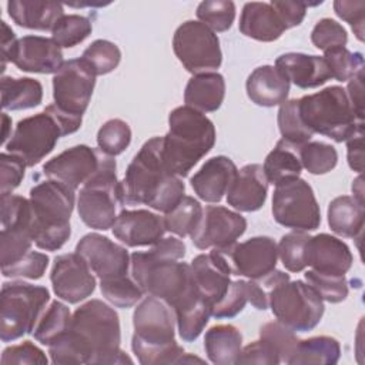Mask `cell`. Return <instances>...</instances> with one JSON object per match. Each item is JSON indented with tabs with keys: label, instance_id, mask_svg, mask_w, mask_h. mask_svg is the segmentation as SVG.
Listing matches in <instances>:
<instances>
[{
	"label": "cell",
	"instance_id": "obj_1",
	"mask_svg": "<svg viewBox=\"0 0 365 365\" xmlns=\"http://www.w3.org/2000/svg\"><path fill=\"white\" fill-rule=\"evenodd\" d=\"M121 332L117 312L100 299L80 305L68 331L48 346L53 364H125L131 358L120 349Z\"/></svg>",
	"mask_w": 365,
	"mask_h": 365
},
{
	"label": "cell",
	"instance_id": "obj_2",
	"mask_svg": "<svg viewBox=\"0 0 365 365\" xmlns=\"http://www.w3.org/2000/svg\"><path fill=\"white\" fill-rule=\"evenodd\" d=\"M163 141V137L150 138L128 164L120 181L123 205L145 204L165 214L182 200L185 185L180 177L167 170Z\"/></svg>",
	"mask_w": 365,
	"mask_h": 365
},
{
	"label": "cell",
	"instance_id": "obj_3",
	"mask_svg": "<svg viewBox=\"0 0 365 365\" xmlns=\"http://www.w3.org/2000/svg\"><path fill=\"white\" fill-rule=\"evenodd\" d=\"M175 324L174 309L161 298L148 295L137 305L131 348L140 364H178L184 349L174 338Z\"/></svg>",
	"mask_w": 365,
	"mask_h": 365
},
{
	"label": "cell",
	"instance_id": "obj_4",
	"mask_svg": "<svg viewBox=\"0 0 365 365\" xmlns=\"http://www.w3.org/2000/svg\"><path fill=\"white\" fill-rule=\"evenodd\" d=\"M168 133L163 137V160L177 177H187L194 165L214 147L215 127L201 111L188 106L174 108L168 115Z\"/></svg>",
	"mask_w": 365,
	"mask_h": 365
},
{
	"label": "cell",
	"instance_id": "obj_5",
	"mask_svg": "<svg viewBox=\"0 0 365 365\" xmlns=\"http://www.w3.org/2000/svg\"><path fill=\"white\" fill-rule=\"evenodd\" d=\"M33 208V241L46 251L60 250L71 235L70 217L74 190L57 180H46L30 190Z\"/></svg>",
	"mask_w": 365,
	"mask_h": 365
},
{
	"label": "cell",
	"instance_id": "obj_6",
	"mask_svg": "<svg viewBox=\"0 0 365 365\" xmlns=\"http://www.w3.org/2000/svg\"><path fill=\"white\" fill-rule=\"evenodd\" d=\"M131 277L143 292L165 301L173 309L197 291L185 262L165 259L155 252L135 251L130 257Z\"/></svg>",
	"mask_w": 365,
	"mask_h": 365
},
{
	"label": "cell",
	"instance_id": "obj_7",
	"mask_svg": "<svg viewBox=\"0 0 365 365\" xmlns=\"http://www.w3.org/2000/svg\"><path fill=\"white\" fill-rule=\"evenodd\" d=\"M298 110L304 124L312 133L322 134L336 143L346 141L364 123H356L346 91L339 86H331L298 98Z\"/></svg>",
	"mask_w": 365,
	"mask_h": 365
},
{
	"label": "cell",
	"instance_id": "obj_8",
	"mask_svg": "<svg viewBox=\"0 0 365 365\" xmlns=\"http://www.w3.org/2000/svg\"><path fill=\"white\" fill-rule=\"evenodd\" d=\"M48 301L50 292L46 287L23 281L4 282L0 309L1 341L13 342L26 334H31Z\"/></svg>",
	"mask_w": 365,
	"mask_h": 365
},
{
	"label": "cell",
	"instance_id": "obj_9",
	"mask_svg": "<svg viewBox=\"0 0 365 365\" xmlns=\"http://www.w3.org/2000/svg\"><path fill=\"white\" fill-rule=\"evenodd\" d=\"M268 305L279 322L298 332L314 329L324 315L319 295L304 281H291L289 275L268 289Z\"/></svg>",
	"mask_w": 365,
	"mask_h": 365
},
{
	"label": "cell",
	"instance_id": "obj_10",
	"mask_svg": "<svg viewBox=\"0 0 365 365\" xmlns=\"http://www.w3.org/2000/svg\"><path fill=\"white\" fill-rule=\"evenodd\" d=\"M123 205L120 181L115 175V160L110 157L103 167L80 188L77 211L81 221L94 230H108Z\"/></svg>",
	"mask_w": 365,
	"mask_h": 365
},
{
	"label": "cell",
	"instance_id": "obj_11",
	"mask_svg": "<svg viewBox=\"0 0 365 365\" xmlns=\"http://www.w3.org/2000/svg\"><path fill=\"white\" fill-rule=\"evenodd\" d=\"M272 215L278 224L298 231H314L321 224V210L312 187L302 178L275 185Z\"/></svg>",
	"mask_w": 365,
	"mask_h": 365
},
{
	"label": "cell",
	"instance_id": "obj_12",
	"mask_svg": "<svg viewBox=\"0 0 365 365\" xmlns=\"http://www.w3.org/2000/svg\"><path fill=\"white\" fill-rule=\"evenodd\" d=\"M173 48L185 70L194 76L211 73L222 61L217 34L201 21L188 20L178 26L173 37Z\"/></svg>",
	"mask_w": 365,
	"mask_h": 365
},
{
	"label": "cell",
	"instance_id": "obj_13",
	"mask_svg": "<svg viewBox=\"0 0 365 365\" xmlns=\"http://www.w3.org/2000/svg\"><path fill=\"white\" fill-rule=\"evenodd\" d=\"M60 137H64L60 123L44 110L17 123L6 150L20 157L27 167H33L54 150Z\"/></svg>",
	"mask_w": 365,
	"mask_h": 365
},
{
	"label": "cell",
	"instance_id": "obj_14",
	"mask_svg": "<svg viewBox=\"0 0 365 365\" xmlns=\"http://www.w3.org/2000/svg\"><path fill=\"white\" fill-rule=\"evenodd\" d=\"M94 84L96 74L81 57L67 60L53 77L54 104L68 114L83 115Z\"/></svg>",
	"mask_w": 365,
	"mask_h": 365
},
{
	"label": "cell",
	"instance_id": "obj_15",
	"mask_svg": "<svg viewBox=\"0 0 365 365\" xmlns=\"http://www.w3.org/2000/svg\"><path fill=\"white\" fill-rule=\"evenodd\" d=\"M217 250L225 257L232 275L261 279L277 267L278 247L271 237H252L244 242H234Z\"/></svg>",
	"mask_w": 365,
	"mask_h": 365
},
{
	"label": "cell",
	"instance_id": "obj_16",
	"mask_svg": "<svg viewBox=\"0 0 365 365\" xmlns=\"http://www.w3.org/2000/svg\"><path fill=\"white\" fill-rule=\"evenodd\" d=\"M110 157L111 155L103 153L100 148L80 144L48 160L43 165V171L48 178L57 180L76 191V188L86 184Z\"/></svg>",
	"mask_w": 365,
	"mask_h": 365
},
{
	"label": "cell",
	"instance_id": "obj_17",
	"mask_svg": "<svg viewBox=\"0 0 365 365\" xmlns=\"http://www.w3.org/2000/svg\"><path fill=\"white\" fill-rule=\"evenodd\" d=\"M247 220L225 207L207 205L192 231L191 241L200 250L228 247L245 232Z\"/></svg>",
	"mask_w": 365,
	"mask_h": 365
},
{
	"label": "cell",
	"instance_id": "obj_18",
	"mask_svg": "<svg viewBox=\"0 0 365 365\" xmlns=\"http://www.w3.org/2000/svg\"><path fill=\"white\" fill-rule=\"evenodd\" d=\"M91 272L88 264L77 252L56 257L50 274L54 294L68 304L88 298L96 289V278Z\"/></svg>",
	"mask_w": 365,
	"mask_h": 365
},
{
	"label": "cell",
	"instance_id": "obj_19",
	"mask_svg": "<svg viewBox=\"0 0 365 365\" xmlns=\"http://www.w3.org/2000/svg\"><path fill=\"white\" fill-rule=\"evenodd\" d=\"M76 252L84 258L100 281L128 275L130 257L124 247L97 232L84 235L76 245Z\"/></svg>",
	"mask_w": 365,
	"mask_h": 365
},
{
	"label": "cell",
	"instance_id": "obj_20",
	"mask_svg": "<svg viewBox=\"0 0 365 365\" xmlns=\"http://www.w3.org/2000/svg\"><path fill=\"white\" fill-rule=\"evenodd\" d=\"M191 274L200 295L211 305L217 304L228 291L231 269L225 257L212 248L210 254L197 255L191 264Z\"/></svg>",
	"mask_w": 365,
	"mask_h": 365
},
{
	"label": "cell",
	"instance_id": "obj_21",
	"mask_svg": "<svg viewBox=\"0 0 365 365\" xmlns=\"http://www.w3.org/2000/svg\"><path fill=\"white\" fill-rule=\"evenodd\" d=\"M111 230L127 247H145L154 245L164 237L165 225L163 217L148 210H123Z\"/></svg>",
	"mask_w": 365,
	"mask_h": 365
},
{
	"label": "cell",
	"instance_id": "obj_22",
	"mask_svg": "<svg viewBox=\"0 0 365 365\" xmlns=\"http://www.w3.org/2000/svg\"><path fill=\"white\" fill-rule=\"evenodd\" d=\"M11 63L21 71L56 74L64 61L61 47L53 38L24 36L17 41Z\"/></svg>",
	"mask_w": 365,
	"mask_h": 365
},
{
	"label": "cell",
	"instance_id": "obj_23",
	"mask_svg": "<svg viewBox=\"0 0 365 365\" xmlns=\"http://www.w3.org/2000/svg\"><path fill=\"white\" fill-rule=\"evenodd\" d=\"M237 173V165L231 158L217 155L207 160L190 182L198 198L207 202H220L228 192Z\"/></svg>",
	"mask_w": 365,
	"mask_h": 365
},
{
	"label": "cell",
	"instance_id": "obj_24",
	"mask_svg": "<svg viewBox=\"0 0 365 365\" xmlns=\"http://www.w3.org/2000/svg\"><path fill=\"white\" fill-rule=\"evenodd\" d=\"M267 191L268 181L262 165L247 164L238 170L227 192V202L237 211L252 212L265 204Z\"/></svg>",
	"mask_w": 365,
	"mask_h": 365
},
{
	"label": "cell",
	"instance_id": "obj_25",
	"mask_svg": "<svg viewBox=\"0 0 365 365\" xmlns=\"http://www.w3.org/2000/svg\"><path fill=\"white\" fill-rule=\"evenodd\" d=\"M349 247L339 238L329 234H318L309 238L307 262L318 272L345 275L352 265Z\"/></svg>",
	"mask_w": 365,
	"mask_h": 365
},
{
	"label": "cell",
	"instance_id": "obj_26",
	"mask_svg": "<svg viewBox=\"0 0 365 365\" xmlns=\"http://www.w3.org/2000/svg\"><path fill=\"white\" fill-rule=\"evenodd\" d=\"M275 67L284 77L299 88H315L331 78L329 68L319 56L305 53H285L275 60Z\"/></svg>",
	"mask_w": 365,
	"mask_h": 365
},
{
	"label": "cell",
	"instance_id": "obj_27",
	"mask_svg": "<svg viewBox=\"0 0 365 365\" xmlns=\"http://www.w3.org/2000/svg\"><path fill=\"white\" fill-rule=\"evenodd\" d=\"M245 88L250 100L257 106L274 107L287 101L289 81L275 66H261L248 76Z\"/></svg>",
	"mask_w": 365,
	"mask_h": 365
},
{
	"label": "cell",
	"instance_id": "obj_28",
	"mask_svg": "<svg viewBox=\"0 0 365 365\" xmlns=\"http://www.w3.org/2000/svg\"><path fill=\"white\" fill-rule=\"evenodd\" d=\"M285 26L269 3H245L240 16V31L258 41H274L282 36Z\"/></svg>",
	"mask_w": 365,
	"mask_h": 365
},
{
	"label": "cell",
	"instance_id": "obj_29",
	"mask_svg": "<svg viewBox=\"0 0 365 365\" xmlns=\"http://www.w3.org/2000/svg\"><path fill=\"white\" fill-rule=\"evenodd\" d=\"M11 20L24 29L47 31L64 16L63 4L41 0H11L7 3Z\"/></svg>",
	"mask_w": 365,
	"mask_h": 365
},
{
	"label": "cell",
	"instance_id": "obj_30",
	"mask_svg": "<svg viewBox=\"0 0 365 365\" xmlns=\"http://www.w3.org/2000/svg\"><path fill=\"white\" fill-rule=\"evenodd\" d=\"M225 97V81L218 73H202L192 76L184 91L185 106L201 111H217Z\"/></svg>",
	"mask_w": 365,
	"mask_h": 365
},
{
	"label": "cell",
	"instance_id": "obj_31",
	"mask_svg": "<svg viewBox=\"0 0 365 365\" xmlns=\"http://www.w3.org/2000/svg\"><path fill=\"white\" fill-rule=\"evenodd\" d=\"M204 348L208 359L212 364H237L242 349V335L234 325H214L205 332Z\"/></svg>",
	"mask_w": 365,
	"mask_h": 365
},
{
	"label": "cell",
	"instance_id": "obj_32",
	"mask_svg": "<svg viewBox=\"0 0 365 365\" xmlns=\"http://www.w3.org/2000/svg\"><path fill=\"white\" fill-rule=\"evenodd\" d=\"M365 222L364 204L349 195L334 198L328 205V224L331 231L345 238L361 235Z\"/></svg>",
	"mask_w": 365,
	"mask_h": 365
},
{
	"label": "cell",
	"instance_id": "obj_33",
	"mask_svg": "<svg viewBox=\"0 0 365 365\" xmlns=\"http://www.w3.org/2000/svg\"><path fill=\"white\" fill-rule=\"evenodd\" d=\"M299 147L281 138L275 148L267 155L264 161V174L268 184L279 185L282 182L299 178L302 164L299 158Z\"/></svg>",
	"mask_w": 365,
	"mask_h": 365
},
{
	"label": "cell",
	"instance_id": "obj_34",
	"mask_svg": "<svg viewBox=\"0 0 365 365\" xmlns=\"http://www.w3.org/2000/svg\"><path fill=\"white\" fill-rule=\"evenodd\" d=\"M43 100V86L30 77L1 78V107L3 110L17 111L37 107Z\"/></svg>",
	"mask_w": 365,
	"mask_h": 365
},
{
	"label": "cell",
	"instance_id": "obj_35",
	"mask_svg": "<svg viewBox=\"0 0 365 365\" xmlns=\"http://www.w3.org/2000/svg\"><path fill=\"white\" fill-rule=\"evenodd\" d=\"M178 335L185 342L195 341L211 317V305L195 292L174 308Z\"/></svg>",
	"mask_w": 365,
	"mask_h": 365
},
{
	"label": "cell",
	"instance_id": "obj_36",
	"mask_svg": "<svg viewBox=\"0 0 365 365\" xmlns=\"http://www.w3.org/2000/svg\"><path fill=\"white\" fill-rule=\"evenodd\" d=\"M341 355L339 342L332 336H312L298 342L295 354L289 359V365L301 364H327L334 365Z\"/></svg>",
	"mask_w": 365,
	"mask_h": 365
},
{
	"label": "cell",
	"instance_id": "obj_37",
	"mask_svg": "<svg viewBox=\"0 0 365 365\" xmlns=\"http://www.w3.org/2000/svg\"><path fill=\"white\" fill-rule=\"evenodd\" d=\"M71 317L73 315L67 305L60 301H53L50 307L44 309L37 325L34 327V338L40 344L50 346L68 331Z\"/></svg>",
	"mask_w": 365,
	"mask_h": 365
},
{
	"label": "cell",
	"instance_id": "obj_38",
	"mask_svg": "<svg viewBox=\"0 0 365 365\" xmlns=\"http://www.w3.org/2000/svg\"><path fill=\"white\" fill-rule=\"evenodd\" d=\"M202 215V207L194 197L184 195L182 200L164 215L165 231L178 237L191 235Z\"/></svg>",
	"mask_w": 365,
	"mask_h": 365
},
{
	"label": "cell",
	"instance_id": "obj_39",
	"mask_svg": "<svg viewBox=\"0 0 365 365\" xmlns=\"http://www.w3.org/2000/svg\"><path fill=\"white\" fill-rule=\"evenodd\" d=\"M278 127L284 140L302 145L311 140L314 133L304 124L299 110L298 100H287L279 106L278 110Z\"/></svg>",
	"mask_w": 365,
	"mask_h": 365
},
{
	"label": "cell",
	"instance_id": "obj_40",
	"mask_svg": "<svg viewBox=\"0 0 365 365\" xmlns=\"http://www.w3.org/2000/svg\"><path fill=\"white\" fill-rule=\"evenodd\" d=\"M302 167L315 175L327 174L335 168L338 153L334 145L322 141H308L299 147Z\"/></svg>",
	"mask_w": 365,
	"mask_h": 365
},
{
	"label": "cell",
	"instance_id": "obj_41",
	"mask_svg": "<svg viewBox=\"0 0 365 365\" xmlns=\"http://www.w3.org/2000/svg\"><path fill=\"white\" fill-rule=\"evenodd\" d=\"M311 235L305 231L294 230L282 235L278 247V257L281 258L282 265L291 272H299L305 267L307 262V252H308V241Z\"/></svg>",
	"mask_w": 365,
	"mask_h": 365
},
{
	"label": "cell",
	"instance_id": "obj_42",
	"mask_svg": "<svg viewBox=\"0 0 365 365\" xmlns=\"http://www.w3.org/2000/svg\"><path fill=\"white\" fill-rule=\"evenodd\" d=\"M91 21L80 14L63 16L51 30V38L64 48L83 43L91 34Z\"/></svg>",
	"mask_w": 365,
	"mask_h": 365
},
{
	"label": "cell",
	"instance_id": "obj_43",
	"mask_svg": "<svg viewBox=\"0 0 365 365\" xmlns=\"http://www.w3.org/2000/svg\"><path fill=\"white\" fill-rule=\"evenodd\" d=\"M81 58L88 64L96 76H103L117 68L121 60V51L117 44L100 38L93 41L83 51Z\"/></svg>",
	"mask_w": 365,
	"mask_h": 365
},
{
	"label": "cell",
	"instance_id": "obj_44",
	"mask_svg": "<svg viewBox=\"0 0 365 365\" xmlns=\"http://www.w3.org/2000/svg\"><path fill=\"white\" fill-rule=\"evenodd\" d=\"M324 60L329 68L331 78L349 81L364 70V57L361 53L349 51L346 47H335L324 51Z\"/></svg>",
	"mask_w": 365,
	"mask_h": 365
},
{
	"label": "cell",
	"instance_id": "obj_45",
	"mask_svg": "<svg viewBox=\"0 0 365 365\" xmlns=\"http://www.w3.org/2000/svg\"><path fill=\"white\" fill-rule=\"evenodd\" d=\"M197 17L214 33L227 31L235 19V4L230 0H205L198 4Z\"/></svg>",
	"mask_w": 365,
	"mask_h": 365
},
{
	"label": "cell",
	"instance_id": "obj_46",
	"mask_svg": "<svg viewBox=\"0 0 365 365\" xmlns=\"http://www.w3.org/2000/svg\"><path fill=\"white\" fill-rule=\"evenodd\" d=\"M103 297L117 308H130L143 297V289L137 285L133 277L124 275L120 278L100 281Z\"/></svg>",
	"mask_w": 365,
	"mask_h": 365
},
{
	"label": "cell",
	"instance_id": "obj_47",
	"mask_svg": "<svg viewBox=\"0 0 365 365\" xmlns=\"http://www.w3.org/2000/svg\"><path fill=\"white\" fill-rule=\"evenodd\" d=\"M259 338L267 341L278 354L279 361L288 364L291 356L295 354L298 346V336L295 335L294 329L288 328L279 321L267 322L259 329Z\"/></svg>",
	"mask_w": 365,
	"mask_h": 365
},
{
	"label": "cell",
	"instance_id": "obj_48",
	"mask_svg": "<svg viewBox=\"0 0 365 365\" xmlns=\"http://www.w3.org/2000/svg\"><path fill=\"white\" fill-rule=\"evenodd\" d=\"M307 284L319 295L322 301L336 304L348 297V282L345 275L324 274L309 269L304 274Z\"/></svg>",
	"mask_w": 365,
	"mask_h": 365
},
{
	"label": "cell",
	"instance_id": "obj_49",
	"mask_svg": "<svg viewBox=\"0 0 365 365\" xmlns=\"http://www.w3.org/2000/svg\"><path fill=\"white\" fill-rule=\"evenodd\" d=\"M130 125L120 118H111L106 121L97 133L98 148L111 157L121 154L130 145Z\"/></svg>",
	"mask_w": 365,
	"mask_h": 365
},
{
	"label": "cell",
	"instance_id": "obj_50",
	"mask_svg": "<svg viewBox=\"0 0 365 365\" xmlns=\"http://www.w3.org/2000/svg\"><path fill=\"white\" fill-rule=\"evenodd\" d=\"M247 302H248L247 281H242V279L232 281L225 295L217 304L212 305L211 317L217 319L232 318L244 309Z\"/></svg>",
	"mask_w": 365,
	"mask_h": 365
},
{
	"label": "cell",
	"instance_id": "obj_51",
	"mask_svg": "<svg viewBox=\"0 0 365 365\" xmlns=\"http://www.w3.org/2000/svg\"><path fill=\"white\" fill-rule=\"evenodd\" d=\"M311 41L319 50L345 47L348 41L346 30L332 19H321L311 31Z\"/></svg>",
	"mask_w": 365,
	"mask_h": 365
},
{
	"label": "cell",
	"instance_id": "obj_52",
	"mask_svg": "<svg viewBox=\"0 0 365 365\" xmlns=\"http://www.w3.org/2000/svg\"><path fill=\"white\" fill-rule=\"evenodd\" d=\"M47 265H48V257L46 254L30 250L19 261L10 265L1 267V272L4 277H11V278L38 279L44 275Z\"/></svg>",
	"mask_w": 365,
	"mask_h": 365
},
{
	"label": "cell",
	"instance_id": "obj_53",
	"mask_svg": "<svg viewBox=\"0 0 365 365\" xmlns=\"http://www.w3.org/2000/svg\"><path fill=\"white\" fill-rule=\"evenodd\" d=\"M26 163L14 155V154H7L1 153L0 154V192L1 195H9L11 194L21 182L24 177V170H26Z\"/></svg>",
	"mask_w": 365,
	"mask_h": 365
},
{
	"label": "cell",
	"instance_id": "obj_54",
	"mask_svg": "<svg viewBox=\"0 0 365 365\" xmlns=\"http://www.w3.org/2000/svg\"><path fill=\"white\" fill-rule=\"evenodd\" d=\"M1 364H38L46 365L48 362L46 354L30 341H24L19 345L7 346L1 354Z\"/></svg>",
	"mask_w": 365,
	"mask_h": 365
},
{
	"label": "cell",
	"instance_id": "obj_55",
	"mask_svg": "<svg viewBox=\"0 0 365 365\" xmlns=\"http://www.w3.org/2000/svg\"><path fill=\"white\" fill-rule=\"evenodd\" d=\"M334 10L338 17L349 23L358 40H364V20H365V3L336 0L334 1Z\"/></svg>",
	"mask_w": 365,
	"mask_h": 365
},
{
	"label": "cell",
	"instance_id": "obj_56",
	"mask_svg": "<svg viewBox=\"0 0 365 365\" xmlns=\"http://www.w3.org/2000/svg\"><path fill=\"white\" fill-rule=\"evenodd\" d=\"M237 364L277 365V364H281V361L275 349L267 341L259 338V341H254L241 349Z\"/></svg>",
	"mask_w": 365,
	"mask_h": 365
},
{
	"label": "cell",
	"instance_id": "obj_57",
	"mask_svg": "<svg viewBox=\"0 0 365 365\" xmlns=\"http://www.w3.org/2000/svg\"><path fill=\"white\" fill-rule=\"evenodd\" d=\"M278 13L285 29L299 26L305 17L307 6L305 1H291V0H272L269 3Z\"/></svg>",
	"mask_w": 365,
	"mask_h": 365
},
{
	"label": "cell",
	"instance_id": "obj_58",
	"mask_svg": "<svg viewBox=\"0 0 365 365\" xmlns=\"http://www.w3.org/2000/svg\"><path fill=\"white\" fill-rule=\"evenodd\" d=\"M346 148L349 167L361 174L364 170V123H361L356 131L346 140Z\"/></svg>",
	"mask_w": 365,
	"mask_h": 365
},
{
	"label": "cell",
	"instance_id": "obj_59",
	"mask_svg": "<svg viewBox=\"0 0 365 365\" xmlns=\"http://www.w3.org/2000/svg\"><path fill=\"white\" fill-rule=\"evenodd\" d=\"M348 100L358 121H364V70L354 76L346 87Z\"/></svg>",
	"mask_w": 365,
	"mask_h": 365
},
{
	"label": "cell",
	"instance_id": "obj_60",
	"mask_svg": "<svg viewBox=\"0 0 365 365\" xmlns=\"http://www.w3.org/2000/svg\"><path fill=\"white\" fill-rule=\"evenodd\" d=\"M1 23V41H0V47H1V73L6 68V64L9 61H11L16 46L19 38H16L14 31L7 26L6 21H0Z\"/></svg>",
	"mask_w": 365,
	"mask_h": 365
},
{
	"label": "cell",
	"instance_id": "obj_61",
	"mask_svg": "<svg viewBox=\"0 0 365 365\" xmlns=\"http://www.w3.org/2000/svg\"><path fill=\"white\" fill-rule=\"evenodd\" d=\"M44 110H47L48 113H51L56 117V120L60 123V125L63 128L64 135L76 133L80 128V125H81V117L83 115L68 114V113L60 110L56 104H48Z\"/></svg>",
	"mask_w": 365,
	"mask_h": 365
},
{
	"label": "cell",
	"instance_id": "obj_62",
	"mask_svg": "<svg viewBox=\"0 0 365 365\" xmlns=\"http://www.w3.org/2000/svg\"><path fill=\"white\" fill-rule=\"evenodd\" d=\"M247 294H248V302L259 311H264L268 308V294L264 289V287L257 279L247 281Z\"/></svg>",
	"mask_w": 365,
	"mask_h": 365
},
{
	"label": "cell",
	"instance_id": "obj_63",
	"mask_svg": "<svg viewBox=\"0 0 365 365\" xmlns=\"http://www.w3.org/2000/svg\"><path fill=\"white\" fill-rule=\"evenodd\" d=\"M1 118H3V133H1V141H3V144H7V140H9V138H11V133L9 131V130L11 128V118H10V117H9L6 113H3Z\"/></svg>",
	"mask_w": 365,
	"mask_h": 365
},
{
	"label": "cell",
	"instance_id": "obj_64",
	"mask_svg": "<svg viewBox=\"0 0 365 365\" xmlns=\"http://www.w3.org/2000/svg\"><path fill=\"white\" fill-rule=\"evenodd\" d=\"M352 192H354V198L364 204V195H362V194H364V190H362V177H361V175L354 181V184H352Z\"/></svg>",
	"mask_w": 365,
	"mask_h": 365
}]
</instances>
